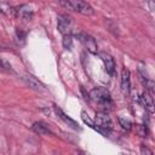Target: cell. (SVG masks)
I'll use <instances>...</instances> for the list:
<instances>
[{"mask_svg": "<svg viewBox=\"0 0 155 155\" xmlns=\"http://www.w3.org/2000/svg\"><path fill=\"white\" fill-rule=\"evenodd\" d=\"M88 98L94 101L96 103H98L103 111L110 110L114 105L113 101H111V97H110V92L105 87H102V86L92 88L88 93Z\"/></svg>", "mask_w": 155, "mask_h": 155, "instance_id": "cell-1", "label": "cell"}, {"mask_svg": "<svg viewBox=\"0 0 155 155\" xmlns=\"http://www.w3.org/2000/svg\"><path fill=\"white\" fill-rule=\"evenodd\" d=\"M58 2L64 8L78 12V13L84 15V16H92L94 13L93 7L84 0H58Z\"/></svg>", "mask_w": 155, "mask_h": 155, "instance_id": "cell-2", "label": "cell"}, {"mask_svg": "<svg viewBox=\"0 0 155 155\" xmlns=\"http://www.w3.org/2000/svg\"><path fill=\"white\" fill-rule=\"evenodd\" d=\"M94 126H96V131L107 136L109 134V132L113 128V121L110 119V116L107 114V111H98L94 116Z\"/></svg>", "mask_w": 155, "mask_h": 155, "instance_id": "cell-3", "label": "cell"}, {"mask_svg": "<svg viewBox=\"0 0 155 155\" xmlns=\"http://www.w3.org/2000/svg\"><path fill=\"white\" fill-rule=\"evenodd\" d=\"M78 39L80 40V42L84 45V47L91 52V53H97L98 51V45H97V41L93 36H91L90 34H86V33H79L78 34Z\"/></svg>", "mask_w": 155, "mask_h": 155, "instance_id": "cell-4", "label": "cell"}, {"mask_svg": "<svg viewBox=\"0 0 155 155\" xmlns=\"http://www.w3.org/2000/svg\"><path fill=\"white\" fill-rule=\"evenodd\" d=\"M71 27H73V19L67 16V15H61L58 16V30L61 34H70L71 33Z\"/></svg>", "mask_w": 155, "mask_h": 155, "instance_id": "cell-5", "label": "cell"}, {"mask_svg": "<svg viewBox=\"0 0 155 155\" xmlns=\"http://www.w3.org/2000/svg\"><path fill=\"white\" fill-rule=\"evenodd\" d=\"M121 92L124 96H130L131 92V79H130V70L124 68L121 71Z\"/></svg>", "mask_w": 155, "mask_h": 155, "instance_id": "cell-6", "label": "cell"}, {"mask_svg": "<svg viewBox=\"0 0 155 155\" xmlns=\"http://www.w3.org/2000/svg\"><path fill=\"white\" fill-rule=\"evenodd\" d=\"M99 56H101V59H102V62L104 63V68H105L107 73H108L109 75H114V71H115V67H116L114 58H113V57H111L109 53H105V52H102Z\"/></svg>", "mask_w": 155, "mask_h": 155, "instance_id": "cell-7", "label": "cell"}, {"mask_svg": "<svg viewBox=\"0 0 155 155\" xmlns=\"http://www.w3.org/2000/svg\"><path fill=\"white\" fill-rule=\"evenodd\" d=\"M53 109H54V111H56V114L68 125V126H70L71 128H74V130H80V127H79V124L76 122V121H74L73 119H70L67 114H64L63 113V110L61 109V108H58L57 105H53Z\"/></svg>", "mask_w": 155, "mask_h": 155, "instance_id": "cell-8", "label": "cell"}, {"mask_svg": "<svg viewBox=\"0 0 155 155\" xmlns=\"http://www.w3.org/2000/svg\"><path fill=\"white\" fill-rule=\"evenodd\" d=\"M15 12H16V16L17 17H19L22 19H28V21L31 19L33 16H34V11L28 5H22L19 7H17L15 10Z\"/></svg>", "mask_w": 155, "mask_h": 155, "instance_id": "cell-9", "label": "cell"}, {"mask_svg": "<svg viewBox=\"0 0 155 155\" xmlns=\"http://www.w3.org/2000/svg\"><path fill=\"white\" fill-rule=\"evenodd\" d=\"M31 128H33V131H34L35 133L41 134V136L52 134V131L50 130L48 125L45 124V122H42V121H36V122H34L33 126H31Z\"/></svg>", "mask_w": 155, "mask_h": 155, "instance_id": "cell-10", "label": "cell"}, {"mask_svg": "<svg viewBox=\"0 0 155 155\" xmlns=\"http://www.w3.org/2000/svg\"><path fill=\"white\" fill-rule=\"evenodd\" d=\"M138 102H139L145 109H148L150 113H153V107H154V103H153V96H151L148 91H145V92L139 97Z\"/></svg>", "mask_w": 155, "mask_h": 155, "instance_id": "cell-11", "label": "cell"}, {"mask_svg": "<svg viewBox=\"0 0 155 155\" xmlns=\"http://www.w3.org/2000/svg\"><path fill=\"white\" fill-rule=\"evenodd\" d=\"M23 80L25 81V84L29 86V87H31V88H34V90H36V91H39V90H45V86L36 79V78H34L33 75H24L23 76Z\"/></svg>", "mask_w": 155, "mask_h": 155, "instance_id": "cell-12", "label": "cell"}, {"mask_svg": "<svg viewBox=\"0 0 155 155\" xmlns=\"http://www.w3.org/2000/svg\"><path fill=\"white\" fill-rule=\"evenodd\" d=\"M73 46V36L71 34H65L63 35V47L67 50H70Z\"/></svg>", "mask_w": 155, "mask_h": 155, "instance_id": "cell-13", "label": "cell"}, {"mask_svg": "<svg viewBox=\"0 0 155 155\" xmlns=\"http://www.w3.org/2000/svg\"><path fill=\"white\" fill-rule=\"evenodd\" d=\"M81 119H82V120H84V122H85V124H87V125H88L91 128L96 130V126H94L93 120H91V119H90V116H88V115L86 114V111H84V110L81 111Z\"/></svg>", "mask_w": 155, "mask_h": 155, "instance_id": "cell-14", "label": "cell"}, {"mask_svg": "<svg viewBox=\"0 0 155 155\" xmlns=\"http://www.w3.org/2000/svg\"><path fill=\"white\" fill-rule=\"evenodd\" d=\"M119 122L122 126V128H125V130H130L131 126H132V122L130 120H126V119H122V117H119Z\"/></svg>", "mask_w": 155, "mask_h": 155, "instance_id": "cell-15", "label": "cell"}, {"mask_svg": "<svg viewBox=\"0 0 155 155\" xmlns=\"http://www.w3.org/2000/svg\"><path fill=\"white\" fill-rule=\"evenodd\" d=\"M144 153H148V154H151V150H148L147 148L144 149V147L142 145V154H144Z\"/></svg>", "mask_w": 155, "mask_h": 155, "instance_id": "cell-16", "label": "cell"}]
</instances>
